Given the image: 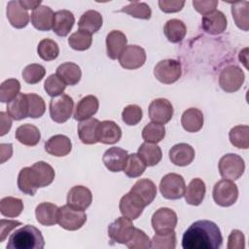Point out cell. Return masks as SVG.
<instances>
[{
  "label": "cell",
  "mask_w": 249,
  "mask_h": 249,
  "mask_svg": "<svg viewBox=\"0 0 249 249\" xmlns=\"http://www.w3.org/2000/svg\"><path fill=\"white\" fill-rule=\"evenodd\" d=\"M222 243L223 236L219 227L209 220L193 223L182 237L184 249H219Z\"/></svg>",
  "instance_id": "1"
},
{
  "label": "cell",
  "mask_w": 249,
  "mask_h": 249,
  "mask_svg": "<svg viewBox=\"0 0 249 249\" xmlns=\"http://www.w3.org/2000/svg\"><path fill=\"white\" fill-rule=\"evenodd\" d=\"M212 196L216 204L222 207H229L235 203L238 197V189L231 180L223 179L214 185Z\"/></svg>",
  "instance_id": "4"
},
{
  "label": "cell",
  "mask_w": 249,
  "mask_h": 249,
  "mask_svg": "<svg viewBox=\"0 0 249 249\" xmlns=\"http://www.w3.org/2000/svg\"><path fill=\"white\" fill-rule=\"evenodd\" d=\"M244 73L236 65L225 67L219 75V85L226 92H234L238 90L244 82Z\"/></svg>",
  "instance_id": "11"
},
{
  "label": "cell",
  "mask_w": 249,
  "mask_h": 249,
  "mask_svg": "<svg viewBox=\"0 0 249 249\" xmlns=\"http://www.w3.org/2000/svg\"><path fill=\"white\" fill-rule=\"evenodd\" d=\"M176 247V233H156L151 240V248L155 249H174Z\"/></svg>",
  "instance_id": "48"
},
{
  "label": "cell",
  "mask_w": 249,
  "mask_h": 249,
  "mask_svg": "<svg viewBox=\"0 0 249 249\" xmlns=\"http://www.w3.org/2000/svg\"><path fill=\"white\" fill-rule=\"evenodd\" d=\"M137 154L147 166L157 165L162 157L161 149L160 146L148 142H144L140 145Z\"/></svg>",
  "instance_id": "35"
},
{
  "label": "cell",
  "mask_w": 249,
  "mask_h": 249,
  "mask_svg": "<svg viewBox=\"0 0 249 249\" xmlns=\"http://www.w3.org/2000/svg\"><path fill=\"white\" fill-rule=\"evenodd\" d=\"M46 74V69L43 65L32 63L27 65L22 70V78L27 84H37L39 83Z\"/></svg>",
  "instance_id": "50"
},
{
  "label": "cell",
  "mask_w": 249,
  "mask_h": 249,
  "mask_svg": "<svg viewBox=\"0 0 249 249\" xmlns=\"http://www.w3.org/2000/svg\"><path fill=\"white\" fill-rule=\"evenodd\" d=\"M7 18L16 28H23L28 24L29 15L27 10H25L19 3V1H10L7 5Z\"/></svg>",
  "instance_id": "23"
},
{
  "label": "cell",
  "mask_w": 249,
  "mask_h": 249,
  "mask_svg": "<svg viewBox=\"0 0 249 249\" xmlns=\"http://www.w3.org/2000/svg\"><path fill=\"white\" fill-rule=\"evenodd\" d=\"M185 5V1L177 0H160L159 1L160 9L164 13H176L182 10Z\"/></svg>",
  "instance_id": "56"
},
{
  "label": "cell",
  "mask_w": 249,
  "mask_h": 249,
  "mask_svg": "<svg viewBox=\"0 0 249 249\" xmlns=\"http://www.w3.org/2000/svg\"><path fill=\"white\" fill-rule=\"evenodd\" d=\"M143 113L142 109L135 104L127 105L124 108L122 112V119L124 123L127 125H135L137 124L142 119Z\"/></svg>",
  "instance_id": "53"
},
{
  "label": "cell",
  "mask_w": 249,
  "mask_h": 249,
  "mask_svg": "<svg viewBox=\"0 0 249 249\" xmlns=\"http://www.w3.org/2000/svg\"><path fill=\"white\" fill-rule=\"evenodd\" d=\"M37 53L39 56L46 61H51L55 59L59 54V48L56 42L52 39L46 38L39 42Z\"/></svg>",
  "instance_id": "44"
},
{
  "label": "cell",
  "mask_w": 249,
  "mask_h": 249,
  "mask_svg": "<svg viewBox=\"0 0 249 249\" xmlns=\"http://www.w3.org/2000/svg\"><path fill=\"white\" fill-rule=\"evenodd\" d=\"M146 166L147 165L144 163L138 154L133 153L128 155L125 166L124 168V172L127 177L136 178L144 173Z\"/></svg>",
  "instance_id": "43"
},
{
  "label": "cell",
  "mask_w": 249,
  "mask_h": 249,
  "mask_svg": "<svg viewBox=\"0 0 249 249\" xmlns=\"http://www.w3.org/2000/svg\"><path fill=\"white\" fill-rule=\"evenodd\" d=\"M228 249H243L245 247V237L242 231L232 230L228 238Z\"/></svg>",
  "instance_id": "54"
},
{
  "label": "cell",
  "mask_w": 249,
  "mask_h": 249,
  "mask_svg": "<svg viewBox=\"0 0 249 249\" xmlns=\"http://www.w3.org/2000/svg\"><path fill=\"white\" fill-rule=\"evenodd\" d=\"M0 148H1V163H3L12 157L13 148H12V144H1Z\"/></svg>",
  "instance_id": "59"
},
{
  "label": "cell",
  "mask_w": 249,
  "mask_h": 249,
  "mask_svg": "<svg viewBox=\"0 0 249 249\" xmlns=\"http://www.w3.org/2000/svg\"><path fill=\"white\" fill-rule=\"evenodd\" d=\"M99 121L94 118H89L81 121L78 124V135L84 144L91 145L98 142L97 140V127Z\"/></svg>",
  "instance_id": "26"
},
{
  "label": "cell",
  "mask_w": 249,
  "mask_h": 249,
  "mask_svg": "<svg viewBox=\"0 0 249 249\" xmlns=\"http://www.w3.org/2000/svg\"><path fill=\"white\" fill-rule=\"evenodd\" d=\"M205 192H206L205 183L199 178H195L189 183L186 189V192L184 195L185 200L190 205L197 206L203 201L205 196Z\"/></svg>",
  "instance_id": "28"
},
{
  "label": "cell",
  "mask_w": 249,
  "mask_h": 249,
  "mask_svg": "<svg viewBox=\"0 0 249 249\" xmlns=\"http://www.w3.org/2000/svg\"><path fill=\"white\" fill-rule=\"evenodd\" d=\"M218 168L220 175L224 179L234 181L242 176L245 170V163L239 155L227 154L220 159Z\"/></svg>",
  "instance_id": "3"
},
{
  "label": "cell",
  "mask_w": 249,
  "mask_h": 249,
  "mask_svg": "<svg viewBox=\"0 0 249 249\" xmlns=\"http://www.w3.org/2000/svg\"><path fill=\"white\" fill-rule=\"evenodd\" d=\"M248 1H237L231 6V15L235 24L238 28L247 31L248 30Z\"/></svg>",
  "instance_id": "40"
},
{
  "label": "cell",
  "mask_w": 249,
  "mask_h": 249,
  "mask_svg": "<svg viewBox=\"0 0 249 249\" xmlns=\"http://www.w3.org/2000/svg\"><path fill=\"white\" fill-rule=\"evenodd\" d=\"M127 157V152L123 148L112 147L103 154L102 161L108 170L112 172H119L124 170Z\"/></svg>",
  "instance_id": "16"
},
{
  "label": "cell",
  "mask_w": 249,
  "mask_h": 249,
  "mask_svg": "<svg viewBox=\"0 0 249 249\" xmlns=\"http://www.w3.org/2000/svg\"><path fill=\"white\" fill-rule=\"evenodd\" d=\"M120 12L128 14L133 18H141V19H149L152 16V11L149 5L144 2H137V1L130 2L128 5L123 7L120 10Z\"/></svg>",
  "instance_id": "46"
},
{
  "label": "cell",
  "mask_w": 249,
  "mask_h": 249,
  "mask_svg": "<svg viewBox=\"0 0 249 249\" xmlns=\"http://www.w3.org/2000/svg\"><path fill=\"white\" fill-rule=\"evenodd\" d=\"M122 137L121 127L113 121H103L97 127V140L103 144L117 143Z\"/></svg>",
  "instance_id": "21"
},
{
  "label": "cell",
  "mask_w": 249,
  "mask_h": 249,
  "mask_svg": "<svg viewBox=\"0 0 249 249\" xmlns=\"http://www.w3.org/2000/svg\"><path fill=\"white\" fill-rule=\"evenodd\" d=\"M165 136V127L161 124L149 123L142 130V137L145 142L157 144L161 141Z\"/></svg>",
  "instance_id": "42"
},
{
  "label": "cell",
  "mask_w": 249,
  "mask_h": 249,
  "mask_svg": "<svg viewBox=\"0 0 249 249\" xmlns=\"http://www.w3.org/2000/svg\"><path fill=\"white\" fill-rule=\"evenodd\" d=\"M87 221V214L82 210H77L68 204L59 207L57 223L67 231H77L81 229Z\"/></svg>",
  "instance_id": "8"
},
{
  "label": "cell",
  "mask_w": 249,
  "mask_h": 249,
  "mask_svg": "<svg viewBox=\"0 0 249 249\" xmlns=\"http://www.w3.org/2000/svg\"><path fill=\"white\" fill-rule=\"evenodd\" d=\"M231 143L239 149L249 147V127L248 125H235L229 132Z\"/></svg>",
  "instance_id": "41"
},
{
  "label": "cell",
  "mask_w": 249,
  "mask_h": 249,
  "mask_svg": "<svg viewBox=\"0 0 249 249\" xmlns=\"http://www.w3.org/2000/svg\"><path fill=\"white\" fill-rule=\"evenodd\" d=\"M169 160L178 166H186L192 163L195 159L194 148L187 143H179L169 150Z\"/></svg>",
  "instance_id": "19"
},
{
  "label": "cell",
  "mask_w": 249,
  "mask_h": 249,
  "mask_svg": "<svg viewBox=\"0 0 249 249\" xmlns=\"http://www.w3.org/2000/svg\"><path fill=\"white\" fill-rule=\"evenodd\" d=\"M28 102V117L29 118H40L44 115L46 105L44 99L36 93H26Z\"/></svg>",
  "instance_id": "49"
},
{
  "label": "cell",
  "mask_w": 249,
  "mask_h": 249,
  "mask_svg": "<svg viewBox=\"0 0 249 249\" xmlns=\"http://www.w3.org/2000/svg\"><path fill=\"white\" fill-rule=\"evenodd\" d=\"M102 22L103 18L99 12L95 10H89L81 16L78 21V26L79 30H83L89 34H93L101 28Z\"/></svg>",
  "instance_id": "29"
},
{
  "label": "cell",
  "mask_w": 249,
  "mask_h": 249,
  "mask_svg": "<svg viewBox=\"0 0 249 249\" xmlns=\"http://www.w3.org/2000/svg\"><path fill=\"white\" fill-rule=\"evenodd\" d=\"M130 191L139 196L145 202L146 206L151 204L157 196V187L155 183L147 178L137 180Z\"/></svg>",
  "instance_id": "32"
},
{
  "label": "cell",
  "mask_w": 249,
  "mask_h": 249,
  "mask_svg": "<svg viewBox=\"0 0 249 249\" xmlns=\"http://www.w3.org/2000/svg\"><path fill=\"white\" fill-rule=\"evenodd\" d=\"M54 19V13L48 7L41 5L31 13L32 25L41 31H49L53 28Z\"/></svg>",
  "instance_id": "18"
},
{
  "label": "cell",
  "mask_w": 249,
  "mask_h": 249,
  "mask_svg": "<svg viewBox=\"0 0 249 249\" xmlns=\"http://www.w3.org/2000/svg\"><path fill=\"white\" fill-rule=\"evenodd\" d=\"M146 61L145 50L137 45H128L119 56V62L124 69H137Z\"/></svg>",
  "instance_id": "12"
},
{
  "label": "cell",
  "mask_w": 249,
  "mask_h": 249,
  "mask_svg": "<svg viewBox=\"0 0 249 249\" xmlns=\"http://www.w3.org/2000/svg\"><path fill=\"white\" fill-rule=\"evenodd\" d=\"M149 118L152 122L164 124L168 123L173 116V106L165 98L154 99L149 105Z\"/></svg>",
  "instance_id": "14"
},
{
  "label": "cell",
  "mask_w": 249,
  "mask_h": 249,
  "mask_svg": "<svg viewBox=\"0 0 249 249\" xmlns=\"http://www.w3.org/2000/svg\"><path fill=\"white\" fill-rule=\"evenodd\" d=\"M92 201V194L85 186H74L67 194V204L74 209L85 211Z\"/></svg>",
  "instance_id": "15"
},
{
  "label": "cell",
  "mask_w": 249,
  "mask_h": 249,
  "mask_svg": "<svg viewBox=\"0 0 249 249\" xmlns=\"http://www.w3.org/2000/svg\"><path fill=\"white\" fill-rule=\"evenodd\" d=\"M18 187L23 194L34 196L37 189L39 188L35 174L30 167H23L20 169L18 176Z\"/></svg>",
  "instance_id": "34"
},
{
  "label": "cell",
  "mask_w": 249,
  "mask_h": 249,
  "mask_svg": "<svg viewBox=\"0 0 249 249\" xmlns=\"http://www.w3.org/2000/svg\"><path fill=\"white\" fill-rule=\"evenodd\" d=\"M181 124L188 132H197L203 126V114L197 108L187 109L181 117Z\"/></svg>",
  "instance_id": "30"
},
{
  "label": "cell",
  "mask_w": 249,
  "mask_h": 249,
  "mask_svg": "<svg viewBox=\"0 0 249 249\" xmlns=\"http://www.w3.org/2000/svg\"><path fill=\"white\" fill-rule=\"evenodd\" d=\"M227 23L226 16L223 12L218 10L203 16L201 19V26L203 30L211 35L223 33L227 28Z\"/></svg>",
  "instance_id": "17"
},
{
  "label": "cell",
  "mask_w": 249,
  "mask_h": 249,
  "mask_svg": "<svg viewBox=\"0 0 249 249\" xmlns=\"http://www.w3.org/2000/svg\"><path fill=\"white\" fill-rule=\"evenodd\" d=\"M23 210V202L20 198L6 196L0 200V212L8 218L18 217Z\"/></svg>",
  "instance_id": "39"
},
{
  "label": "cell",
  "mask_w": 249,
  "mask_h": 249,
  "mask_svg": "<svg viewBox=\"0 0 249 249\" xmlns=\"http://www.w3.org/2000/svg\"><path fill=\"white\" fill-rule=\"evenodd\" d=\"M135 227L130 219L122 216L117 218L108 227V236L114 242L125 244L134 232Z\"/></svg>",
  "instance_id": "10"
},
{
  "label": "cell",
  "mask_w": 249,
  "mask_h": 249,
  "mask_svg": "<svg viewBox=\"0 0 249 249\" xmlns=\"http://www.w3.org/2000/svg\"><path fill=\"white\" fill-rule=\"evenodd\" d=\"M20 90V83L17 79H7L0 86V101L9 103L17 97Z\"/></svg>",
  "instance_id": "45"
},
{
  "label": "cell",
  "mask_w": 249,
  "mask_h": 249,
  "mask_svg": "<svg viewBox=\"0 0 249 249\" xmlns=\"http://www.w3.org/2000/svg\"><path fill=\"white\" fill-rule=\"evenodd\" d=\"M99 102L96 96L87 95L77 103L74 111V119L77 121L89 119L97 112Z\"/></svg>",
  "instance_id": "25"
},
{
  "label": "cell",
  "mask_w": 249,
  "mask_h": 249,
  "mask_svg": "<svg viewBox=\"0 0 249 249\" xmlns=\"http://www.w3.org/2000/svg\"><path fill=\"white\" fill-rule=\"evenodd\" d=\"M20 5L25 9V10H29L32 9L33 11L38 8L39 6H41V0L38 1H28V0H19Z\"/></svg>",
  "instance_id": "60"
},
{
  "label": "cell",
  "mask_w": 249,
  "mask_h": 249,
  "mask_svg": "<svg viewBox=\"0 0 249 249\" xmlns=\"http://www.w3.org/2000/svg\"><path fill=\"white\" fill-rule=\"evenodd\" d=\"M154 75L162 84H173L182 75L181 63L175 59L160 60L154 68Z\"/></svg>",
  "instance_id": "7"
},
{
  "label": "cell",
  "mask_w": 249,
  "mask_h": 249,
  "mask_svg": "<svg viewBox=\"0 0 249 249\" xmlns=\"http://www.w3.org/2000/svg\"><path fill=\"white\" fill-rule=\"evenodd\" d=\"M91 34L83 30H77L68 39L69 46L75 51H86L91 46Z\"/></svg>",
  "instance_id": "47"
},
{
  "label": "cell",
  "mask_w": 249,
  "mask_h": 249,
  "mask_svg": "<svg viewBox=\"0 0 249 249\" xmlns=\"http://www.w3.org/2000/svg\"><path fill=\"white\" fill-rule=\"evenodd\" d=\"M127 43L126 36L120 30H112L106 36L107 55L111 59L119 58Z\"/></svg>",
  "instance_id": "20"
},
{
  "label": "cell",
  "mask_w": 249,
  "mask_h": 249,
  "mask_svg": "<svg viewBox=\"0 0 249 249\" xmlns=\"http://www.w3.org/2000/svg\"><path fill=\"white\" fill-rule=\"evenodd\" d=\"M129 249H147L151 248L150 237L141 230L136 229L130 239L125 243Z\"/></svg>",
  "instance_id": "52"
},
{
  "label": "cell",
  "mask_w": 249,
  "mask_h": 249,
  "mask_svg": "<svg viewBox=\"0 0 249 249\" xmlns=\"http://www.w3.org/2000/svg\"><path fill=\"white\" fill-rule=\"evenodd\" d=\"M39 188H44L53 183L54 179L53 168L45 161H37L31 166Z\"/></svg>",
  "instance_id": "38"
},
{
  "label": "cell",
  "mask_w": 249,
  "mask_h": 249,
  "mask_svg": "<svg viewBox=\"0 0 249 249\" xmlns=\"http://www.w3.org/2000/svg\"><path fill=\"white\" fill-rule=\"evenodd\" d=\"M18 226H21V223L18 221L2 219L0 221V242H3L9 232Z\"/></svg>",
  "instance_id": "57"
},
{
  "label": "cell",
  "mask_w": 249,
  "mask_h": 249,
  "mask_svg": "<svg viewBox=\"0 0 249 249\" xmlns=\"http://www.w3.org/2000/svg\"><path fill=\"white\" fill-rule=\"evenodd\" d=\"M16 139L25 146H35L41 139V133L37 126L31 124L19 125L15 133Z\"/></svg>",
  "instance_id": "31"
},
{
  "label": "cell",
  "mask_w": 249,
  "mask_h": 249,
  "mask_svg": "<svg viewBox=\"0 0 249 249\" xmlns=\"http://www.w3.org/2000/svg\"><path fill=\"white\" fill-rule=\"evenodd\" d=\"M75 23L74 15L68 10H59L54 13L53 31L60 37L69 34Z\"/></svg>",
  "instance_id": "24"
},
{
  "label": "cell",
  "mask_w": 249,
  "mask_h": 249,
  "mask_svg": "<svg viewBox=\"0 0 249 249\" xmlns=\"http://www.w3.org/2000/svg\"><path fill=\"white\" fill-rule=\"evenodd\" d=\"M72 149L71 140L62 134H56L52 136L45 143V150L52 156L64 157L67 156Z\"/></svg>",
  "instance_id": "22"
},
{
  "label": "cell",
  "mask_w": 249,
  "mask_h": 249,
  "mask_svg": "<svg viewBox=\"0 0 249 249\" xmlns=\"http://www.w3.org/2000/svg\"><path fill=\"white\" fill-rule=\"evenodd\" d=\"M58 207L51 202H42L35 209L37 221L43 226H53L57 223Z\"/></svg>",
  "instance_id": "27"
},
{
  "label": "cell",
  "mask_w": 249,
  "mask_h": 249,
  "mask_svg": "<svg viewBox=\"0 0 249 249\" xmlns=\"http://www.w3.org/2000/svg\"><path fill=\"white\" fill-rule=\"evenodd\" d=\"M193 6L196 12L205 16L214 12L218 6V1L207 0V1H193Z\"/></svg>",
  "instance_id": "55"
},
{
  "label": "cell",
  "mask_w": 249,
  "mask_h": 249,
  "mask_svg": "<svg viewBox=\"0 0 249 249\" xmlns=\"http://www.w3.org/2000/svg\"><path fill=\"white\" fill-rule=\"evenodd\" d=\"M160 192L166 199H179L183 197L186 192L184 178L177 173L164 175L160 183Z\"/></svg>",
  "instance_id": "5"
},
{
  "label": "cell",
  "mask_w": 249,
  "mask_h": 249,
  "mask_svg": "<svg viewBox=\"0 0 249 249\" xmlns=\"http://www.w3.org/2000/svg\"><path fill=\"white\" fill-rule=\"evenodd\" d=\"M65 85L74 86L78 84L82 77L81 68L73 62H64L56 68L55 73Z\"/></svg>",
  "instance_id": "33"
},
{
  "label": "cell",
  "mask_w": 249,
  "mask_h": 249,
  "mask_svg": "<svg viewBox=\"0 0 249 249\" xmlns=\"http://www.w3.org/2000/svg\"><path fill=\"white\" fill-rule=\"evenodd\" d=\"M163 32L169 42L179 43L185 38L187 34V27L182 20L172 18L165 22Z\"/></svg>",
  "instance_id": "37"
},
{
  "label": "cell",
  "mask_w": 249,
  "mask_h": 249,
  "mask_svg": "<svg viewBox=\"0 0 249 249\" xmlns=\"http://www.w3.org/2000/svg\"><path fill=\"white\" fill-rule=\"evenodd\" d=\"M176 213L167 207H160L152 216V227L156 233H167L173 231L177 225Z\"/></svg>",
  "instance_id": "9"
},
{
  "label": "cell",
  "mask_w": 249,
  "mask_h": 249,
  "mask_svg": "<svg viewBox=\"0 0 249 249\" xmlns=\"http://www.w3.org/2000/svg\"><path fill=\"white\" fill-rule=\"evenodd\" d=\"M145 206L146 204L143 199L131 191L123 196L119 203L122 215L130 220L137 219L142 214Z\"/></svg>",
  "instance_id": "13"
},
{
  "label": "cell",
  "mask_w": 249,
  "mask_h": 249,
  "mask_svg": "<svg viewBox=\"0 0 249 249\" xmlns=\"http://www.w3.org/2000/svg\"><path fill=\"white\" fill-rule=\"evenodd\" d=\"M0 119H1V132L0 135H5L12 127V119L11 116L8 113L1 112L0 113Z\"/></svg>",
  "instance_id": "58"
},
{
  "label": "cell",
  "mask_w": 249,
  "mask_h": 249,
  "mask_svg": "<svg viewBox=\"0 0 249 249\" xmlns=\"http://www.w3.org/2000/svg\"><path fill=\"white\" fill-rule=\"evenodd\" d=\"M74 107L73 99L67 94L54 96L50 101V116L55 123H65L72 115Z\"/></svg>",
  "instance_id": "6"
},
{
  "label": "cell",
  "mask_w": 249,
  "mask_h": 249,
  "mask_svg": "<svg viewBox=\"0 0 249 249\" xmlns=\"http://www.w3.org/2000/svg\"><path fill=\"white\" fill-rule=\"evenodd\" d=\"M44 89L50 96L54 97L63 93L66 89V85L56 74H52L46 79Z\"/></svg>",
  "instance_id": "51"
},
{
  "label": "cell",
  "mask_w": 249,
  "mask_h": 249,
  "mask_svg": "<svg viewBox=\"0 0 249 249\" xmlns=\"http://www.w3.org/2000/svg\"><path fill=\"white\" fill-rule=\"evenodd\" d=\"M44 246L41 231L32 225H25L10 235L7 249H43Z\"/></svg>",
  "instance_id": "2"
},
{
  "label": "cell",
  "mask_w": 249,
  "mask_h": 249,
  "mask_svg": "<svg viewBox=\"0 0 249 249\" xmlns=\"http://www.w3.org/2000/svg\"><path fill=\"white\" fill-rule=\"evenodd\" d=\"M7 113L12 119L16 121H20L28 117V102L26 94L18 93L12 101L7 105Z\"/></svg>",
  "instance_id": "36"
}]
</instances>
